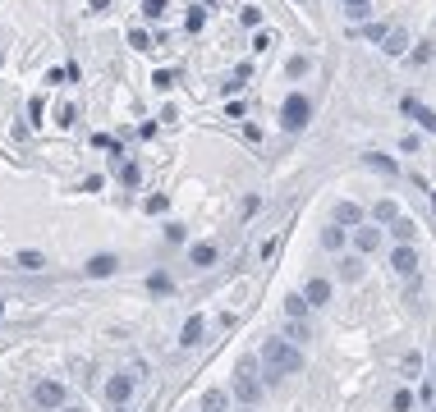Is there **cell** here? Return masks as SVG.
I'll list each match as a JSON object with an SVG mask.
<instances>
[{"instance_id": "22", "label": "cell", "mask_w": 436, "mask_h": 412, "mask_svg": "<svg viewBox=\"0 0 436 412\" xmlns=\"http://www.w3.org/2000/svg\"><path fill=\"white\" fill-rule=\"evenodd\" d=\"M372 215H376L381 224H391L395 215H400V206H395V202H376V206H372Z\"/></svg>"}, {"instance_id": "32", "label": "cell", "mask_w": 436, "mask_h": 412, "mask_svg": "<svg viewBox=\"0 0 436 412\" xmlns=\"http://www.w3.org/2000/svg\"><path fill=\"white\" fill-rule=\"evenodd\" d=\"M345 9H349V14H363V9H367V0H345Z\"/></svg>"}, {"instance_id": "21", "label": "cell", "mask_w": 436, "mask_h": 412, "mask_svg": "<svg viewBox=\"0 0 436 412\" xmlns=\"http://www.w3.org/2000/svg\"><path fill=\"white\" fill-rule=\"evenodd\" d=\"M367 165L381 170V174H395V161H391V156H381V151H367Z\"/></svg>"}, {"instance_id": "18", "label": "cell", "mask_w": 436, "mask_h": 412, "mask_svg": "<svg viewBox=\"0 0 436 412\" xmlns=\"http://www.w3.org/2000/svg\"><path fill=\"white\" fill-rule=\"evenodd\" d=\"M285 316H289V321H303V316H308V302L298 298V293H289V302H285Z\"/></svg>"}, {"instance_id": "23", "label": "cell", "mask_w": 436, "mask_h": 412, "mask_svg": "<svg viewBox=\"0 0 436 412\" xmlns=\"http://www.w3.org/2000/svg\"><path fill=\"white\" fill-rule=\"evenodd\" d=\"M285 74H289V78H303V74H308V60H303V55H289Z\"/></svg>"}, {"instance_id": "14", "label": "cell", "mask_w": 436, "mask_h": 412, "mask_svg": "<svg viewBox=\"0 0 436 412\" xmlns=\"http://www.w3.org/2000/svg\"><path fill=\"white\" fill-rule=\"evenodd\" d=\"M335 224H363V211H358L354 202H340L335 206Z\"/></svg>"}, {"instance_id": "33", "label": "cell", "mask_w": 436, "mask_h": 412, "mask_svg": "<svg viewBox=\"0 0 436 412\" xmlns=\"http://www.w3.org/2000/svg\"><path fill=\"white\" fill-rule=\"evenodd\" d=\"M65 412H83V408H65Z\"/></svg>"}, {"instance_id": "2", "label": "cell", "mask_w": 436, "mask_h": 412, "mask_svg": "<svg viewBox=\"0 0 436 412\" xmlns=\"http://www.w3.org/2000/svg\"><path fill=\"white\" fill-rule=\"evenodd\" d=\"M313 120V101H308L303 92H294V96H285V105H280V124H285L289 133L294 129H303V124Z\"/></svg>"}, {"instance_id": "27", "label": "cell", "mask_w": 436, "mask_h": 412, "mask_svg": "<svg viewBox=\"0 0 436 412\" xmlns=\"http://www.w3.org/2000/svg\"><path fill=\"white\" fill-rule=\"evenodd\" d=\"M166 206H170V198H161V193H157V198H147V211H152V215H161Z\"/></svg>"}, {"instance_id": "13", "label": "cell", "mask_w": 436, "mask_h": 412, "mask_svg": "<svg viewBox=\"0 0 436 412\" xmlns=\"http://www.w3.org/2000/svg\"><path fill=\"white\" fill-rule=\"evenodd\" d=\"M391 234H395V239H400V243H409L413 234H418V224H413L409 215H395V220H391Z\"/></svg>"}, {"instance_id": "31", "label": "cell", "mask_w": 436, "mask_h": 412, "mask_svg": "<svg viewBox=\"0 0 436 412\" xmlns=\"http://www.w3.org/2000/svg\"><path fill=\"white\" fill-rule=\"evenodd\" d=\"M147 284H152V293H166V289H170V280H166V275H152Z\"/></svg>"}, {"instance_id": "30", "label": "cell", "mask_w": 436, "mask_h": 412, "mask_svg": "<svg viewBox=\"0 0 436 412\" xmlns=\"http://www.w3.org/2000/svg\"><path fill=\"white\" fill-rule=\"evenodd\" d=\"M166 243H184V224H166Z\"/></svg>"}, {"instance_id": "12", "label": "cell", "mask_w": 436, "mask_h": 412, "mask_svg": "<svg viewBox=\"0 0 436 412\" xmlns=\"http://www.w3.org/2000/svg\"><path fill=\"white\" fill-rule=\"evenodd\" d=\"M376 243H381V229H372V224H363V229L354 234V248L358 252H376Z\"/></svg>"}, {"instance_id": "9", "label": "cell", "mask_w": 436, "mask_h": 412, "mask_svg": "<svg viewBox=\"0 0 436 412\" xmlns=\"http://www.w3.org/2000/svg\"><path fill=\"white\" fill-rule=\"evenodd\" d=\"M303 302H308V307H322V302H331V280H308Z\"/></svg>"}, {"instance_id": "25", "label": "cell", "mask_w": 436, "mask_h": 412, "mask_svg": "<svg viewBox=\"0 0 436 412\" xmlns=\"http://www.w3.org/2000/svg\"><path fill=\"white\" fill-rule=\"evenodd\" d=\"M138 179H142V170H138V165H124V170H120V183H129V188H133Z\"/></svg>"}, {"instance_id": "10", "label": "cell", "mask_w": 436, "mask_h": 412, "mask_svg": "<svg viewBox=\"0 0 436 412\" xmlns=\"http://www.w3.org/2000/svg\"><path fill=\"white\" fill-rule=\"evenodd\" d=\"M202 330H207V321H202V316H189V321H184L179 343H184V348H198V343H202Z\"/></svg>"}, {"instance_id": "4", "label": "cell", "mask_w": 436, "mask_h": 412, "mask_svg": "<svg viewBox=\"0 0 436 412\" xmlns=\"http://www.w3.org/2000/svg\"><path fill=\"white\" fill-rule=\"evenodd\" d=\"M129 394H133V376H111L106 380V404H129Z\"/></svg>"}, {"instance_id": "34", "label": "cell", "mask_w": 436, "mask_h": 412, "mask_svg": "<svg viewBox=\"0 0 436 412\" xmlns=\"http://www.w3.org/2000/svg\"><path fill=\"white\" fill-rule=\"evenodd\" d=\"M0 316H5V302H0Z\"/></svg>"}, {"instance_id": "3", "label": "cell", "mask_w": 436, "mask_h": 412, "mask_svg": "<svg viewBox=\"0 0 436 412\" xmlns=\"http://www.w3.org/2000/svg\"><path fill=\"white\" fill-rule=\"evenodd\" d=\"M33 404L42 412H60L65 408V385H60V380H37V385H33Z\"/></svg>"}, {"instance_id": "17", "label": "cell", "mask_w": 436, "mask_h": 412, "mask_svg": "<svg viewBox=\"0 0 436 412\" xmlns=\"http://www.w3.org/2000/svg\"><path fill=\"white\" fill-rule=\"evenodd\" d=\"M14 261H18V270H42V266H46V257H42V252H18Z\"/></svg>"}, {"instance_id": "24", "label": "cell", "mask_w": 436, "mask_h": 412, "mask_svg": "<svg viewBox=\"0 0 436 412\" xmlns=\"http://www.w3.org/2000/svg\"><path fill=\"white\" fill-rule=\"evenodd\" d=\"M142 14H147V18H161V14H166V0H142Z\"/></svg>"}, {"instance_id": "16", "label": "cell", "mask_w": 436, "mask_h": 412, "mask_svg": "<svg viewBox=\"0 0 436 412\" xmlns=\"http://www.w3.org/2000/svg\"><path fill=\"white\" fill-rule=\"evenodd\" d=\"M322 248H326V252H340V248H345V229H340V224L322 229Z\"/></svg>"}, {"instance_id": "26", "label": "cell", "mask_w": 436, "mask_h": 412, "mask_svg": "<svg viewBox=\"0 0 436 412\" xmlns=\"http://www.w3.org/2000/svg\"><path fill=\"white\" fill-rule=\"evenodd\" d=\"M395 412H413V394H409V389H400V394H395Z\"/></svg>"}, {"instance_id": "7", "label": "cell", "mask_w": 436, "mask_h": 412, "mask_svg": "<svg viewBox=\"0 0 436 412\" xmlns=\"http://www.w3.org/2000/svg\"><path fill=\"white\" fill-rule=\"evenodd\" d=\"M400 110H404V115H413V120H418L427 133H436V110H427V105H418L413 96H404V101H400Z\"/></svg>"}, {"instance_id": "15", "label": "cell", "mask_w": 436, "mask_h": 412, "mask_svg": "<svg viewBox=\"0 0 436 412\" xmlns=\"http://www.w3.org/2000/svg\"><path fill=\"white\" fill-rule=\"evenodd\" d=\"M202 408H207V412H225L230 394H225V389H207V394H202Z\"/></svg>"}, {"instance_id": "35", "label": "cell", "mask_w": 436, "mask_h": 412, "mask_svg": "<svg viewBox=\"0 0 436 412\" xmlns=\"http://www.w3.org/2000/svg\"><path fill=\"white\" fill-rule=\"evenodd\" d=\"M239 412H253V408H239Z\"/></svg>"}, {"instance_id": "11", "label": "cell", "mask_w": 436, "mask_h": 412, "mask_svg": "<svg viewBox=\"0 0 436 412\" xmlns=\"http://www.w3.org/2000/svg\"><path fill=\"white\" fill-rule=\"evenodd\" d=\"M189 261L198 270H207V266H216V243H193V252H189Z\"/></svg>"}, {"instance_id": "19", "label": "cell", "mask_w": 436, "mask_h": 412, "mask_svg": "<svg viewBox=\"0 0 436 412\" xmlns=\"http://www.w3.org/2000/svg\"><path fill=\"white\" fill-rule=\"evenodd\" d=\"M340 280H363V261H358V257H345V261H340Z\"/></svg>"}, {"instance_id": "1", "label": "cell", "mask_w": 436, "mask_h": 412, "mask_svg": "<svg viewBox=\"0 0 436 412\" xmlns=\"http://www.w3.org/2000/svg\"><path fill=\"white\" fill-rule=\"evenodd\" d=\"M262 362H267V376L280 380V376H298L303 371V353L285 339H267L262 343Z\"/></svg>"}, {"instance_id": "6", "label": "cell", "mask_w": 436, "mask_h": 412, "mask_svg": "<svg viewBox=\"0 0 436 412\" xmlns=\"http://www.w3.org/2000/svg\"><path fill=\"white\" fill-rule=\"evenodd\" d=\"M120 270V257H115V252H96L92 261H87V275H92V280H106V275H115Z\"/></svg>"}, {"instance_id": "29", "label": "cell", "mask_w": 436, "mask_h": 412, "mask_svg": "<svg viewBox=\"0 0 436 412\" xmlns=\"http://www.w3.org/2000/svg\"><path fill=\"white\" fill-rule=\"evenodd\" d=\"M239 18H244L248 28H257V23H262V9H253V5H248V9H244V14H239Z\"/></svg>"}, {"instance_id": "8", "label": "cell", "mask_w": 436, "mask_h": 412, "mask_svg": "<svg viewBox=\"0 0 436 412\" xmlns=\"http://www.w3.org/2000/svg\"><path fill=\"white\" fill-rule=\"evenodd\" d=\"M235 399H239L244 408H253V404H257V380L248 376V371H239V376H235Z\"/></svg>"}, {"instance_id": "28", "label": "cell", "mask_w": 436, "mask_h": 412, "mask_svg": "<svg viewBox=\"0 0 436 412\" xmlns=\"http://www.w3.org/2000/svg\"><path fill=\"white\" fill-rule=\"evenodd\" d=\"M129 42L138 46V51H152V37H147V33H129Z\"/></svg>"}, {"instance_id": "20", "label": "cell", "mask_w": 436, "mask_h": 412, "mask_svg": "<svg viewBox=\"0 0 436 412\" xmlns=\"http://www.w3.org/2000/svg\"><path fill=\"white\" fill-rule=\"evenodd\" d=\"M381 42H386V51H391V55H404V46H409V37H404V33H386Z\"/></svg>"}, {"instance_id": "5", "label": "cell", "mask_w": 436, "mask_h": 412, "mask_svg": "<svg viewBox=\"0 0 436 412\" xmlns=\"http://www.w3.org/2000/svg\"><path fill=\"white\" fill-rule=\"evenodd\" d=\"M391 266L400 270V275H418V252H413L409 243H400V248L391 252Z\"/></svg>"}]
</instances>
